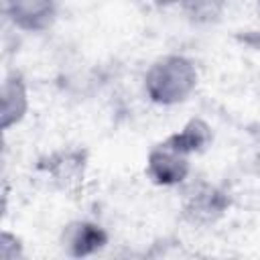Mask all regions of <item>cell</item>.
Returning a JSON list of instances; mask_svg holds the SVG:
<instances>
[{
	"label": "cell",
	"instance_id": "cell-1",
	"mask_svg": "<svg viewBox=\"0 0 260 260\" xmlns=\"http://www.w3.org/2000/svg\"><path fill=\"white\" fill-rule=\"evenodd\" d=\"M197 69L183 55H162L148 67L144 75V91L158 106H177L191 98L197 89Z\"/></svg>",
	"mask_w": 260,
	"mask_h": 260
},
{
	"label": "cell",
	"instance_id": "cell-2",
	"mask_svg": "<svg viewBox=\"0 0 260 260\" xmlns=\"http://www.w3.org/2000/svg\"><path fill=\"white\" fill-rule=\"evenodd\" d=\"M191 171V154L177 148L169 138L158 142L146 158V173L148 177L162 187L181 185Z\"/></svg>",
	"mask_w": 260,
	"mask_h": 260
},
{
	"label": "cell",
	"instance_id": "cell-3",
	"mask_svg": "<svg viewBox=\"0 0 260 260\" xmlns=\"http://www.w3.org/2000/svg\"><path fill=\"white\" fill-rule=\"evenodd\" d=\"M225 207V193L211 183L197 181L183 193V213L193 223H211L223 215Z\"/></svg>",
	"mask_w": 260,
	"mask_h": 260
},
{
	"label": "cell",
	"instance_id": "cell-4",
	"mask_svg": "<svg viewBox=\"0 0 260 260\" xmlns=\"http://www.w3.org/2000/svg\"><path fill=\"white\" fill-rule=\"evenodd\" d=\"M6 18L20 30H45L55 18V0H2Z\"/></svg>",
	"mask_w": 260,
	"mask_h": 260
},
{
	"label": "cell",
	"instance_id": "cell-5",
	"mask_svg": "<svg viewBox=\"0 0 260 260\" xmlns=\"http://www.w3.org/2000/svg\"><path fill=\"white\" fill-rule=\"evenodd\" d=\"M108 244V234L102 225L85 219L71 221L63 228L61 246L69 256H91Z\"/></svg>",
	"mask_w": 260,
	"mask_h": 260
},
{
	"label": "cell",
	"instance_id": "cell-6",
	"mask_svg": "<svg viewBox=\"0 0 260 260\" xmlns=\"http://www.w3.org/2000/svg\"><path fill=\"white\" fill-rule=\"evenodd\" d=\"M0 118L2 128L8 130L16 124H20L28 112V89L24 79L18 73L4 75L2 89H0Z\"/></svg>",
	"mask_w": 260,
	"mask_h": 260
},
{
	"label": "cell",
	"instance_id": "cell-7",
	"mask_svg": "<svg viewBox=\"0 0 260 260\" xmlns=\"http://www.w3.org/2000/svg\"><path fill=\"white\" fill-rule=\"evenodd\" d=\"M169 140H171L177 148H181L183 152L195 154V152H201V150L211 142V128H209L203 120L193 118V120H189L179 132L171 134Z\"/></svg>",
	"mask_w": 260,
	"mask_h": 260
},
{
	"label": "cell",
	"instance_id": "cell-8",
	"mask_svg": "<svg viewBox=\"0 0 260 260\" xmlns=\"http://www.w3.org/2000/svg\"><path fill=\"white\" fill-rule=\"evenodd\" d=\"M225 0H181V8L193 22H213L221 16Z\"/></svg>",
	"mask_w": 260,
	"mask_h": 260
},
{
	"label": "cell",
	"instance_id": "cell-9",
	"mask_svg": "<svg viewBox=\"0 0 260 260\" xmlns=\"http://www.w3.org/2000/svg\"><path fill=\"white\" fill-rule=\"evenodd\" d=\"M258 6H260V0H258Z\"/></svg>",
	"mask_w": 260,
	"mask_h": 260
}]
</instances>
